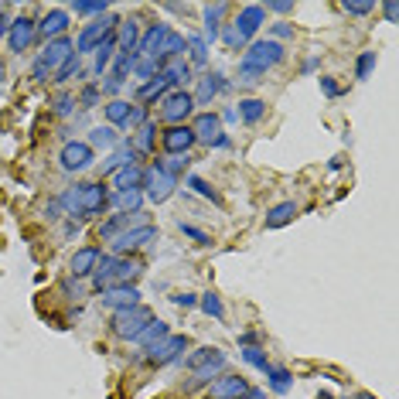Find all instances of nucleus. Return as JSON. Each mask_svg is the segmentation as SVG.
Here are the masks:
<instances>
[{"mask_svg":"<svg viewBox=\"0 0 399 399\" xmlns=\"http://www.w3.org/2000/svg\"><path fill=\"white\" fill-rule=\"evenodd\" d=\"M96 263H99V249H96V246H82V249H76V253H72L69 270H72V277H93Z\"/></svg>","mask_w":399,"mask_h":399,"instance_id":"19","label":"nucleus"},{"mask_svg":"<svg viewBox=\"0 0 399 399\" xmlns=\"http://www.w3.org/2000/svg\"><path fill=\"white\" fill-rule=\"evenodd\" d=\"M72 7H76V14H99V18H103L110 4H106V0H96V4H86V0H79V4H72Z\"/></svg>","mask_w":399,"mask_h":399,"instance_id":"47","label":"nucleus"},{"mask_svg":"<svg viewBox=\"0 0 399 399\" xmlns=\"http://www.w3.org/2000/svg\"><path fill=\"white\" fill-rule=\"evenodd\" d=\"M161 79H164L168 86H181V82H188L191 79V65L188 62H171V65L161 69Z\"/></svg>","mask_w":399,"mask_h":399,"instance_id":"31","label":"nucleus"},{"mask_svg":"<svg viewBox=\"0 0 399 399\" xmlns=\"http://www.w3.org/2000/svg\"><path fill=\"white\" fill-rule=\"evenodd\" d=\"M185 348H188V338H185V335H168L161 345L147 348V362H151V365H168V362L181 359Z\"/></svg>","mask_w":399,"mask_h":399,"instance_id":"13","label":"nucleus"},{"mask_svg":"<svg viewBox=\"0 0 399 399\" xmlns=\"http://www.w3.org/2000/svg\"><path fill=\"white\" fill-rule=\"evenodd\" d=\"M263 21H266V11L260 7V4H249V7H243V11H239V18L222 28L226 45H229V48H243V45H249V38L263 28Z\"/></svg>","mask_w":399,"mask_h":399,"instance_id":"2","label":"nucleus"},{"mask_svg":"<svg viewBox=\"0 0 399 399\" xmlns=\"http://www.w3.org/2000/svg\"><path fill=\"white\" fill-rule=\"evenodd\" d=\"M372 7H376L372 0H345V4H342V11H345V14H355V18H362V14H369Z\"/></svg>","mask_w":399,"mask_h":399,"instance_id":"45","label":"nucleus"},{"mask_svg":"<svg viewBox=\"0 0 399 399\" xmlns=\"http://www.w3.org/2000/svg\"><path fill=\"white\" fill-rule=\"evenodd\" d=\"M188 52H191V65H198V69L209 62V45H205V38H198V35L188 38Z\"/></svg>","mask_w":399,"mask_h":399,"instance_id":"41","label":"nucleus"},{"mask_svg":"<svg viewBox=\"0 0 399 399\" xmlns=\"http://www.w3.org/2000/svg\"><path fill=\"white\" fill-rule=\"evenodd\" d=\"M168 335H171V328H168L164 321H151L147 328H144V331H140V335H137V338H133V345H140V348L147 352V348H154V345L164 342Z\"/></svg>","mask_w":399,"mask_h":399,"instance_id":"22","label":"nucleus"},{"mask_svg":"<svg viewBox=\"0 0 399 399\" xmlns=\"http://www.w3.org/2000/svg\"><path fill=\"white\" fill-rule=\"evenodd\" d=\"M157 239V229L151 222H144V226H133L127 232H120L113 239V256H123V253H137L140 246H147Z\"/></svg>","mask_w":399,"mask_h":399,"instance_id":"7","label":"nucleus"},{"mask_svg":"<svg viewBox=\"0 0 399 399\" xmlns=\"http://www.w3.org/2000/svg\"><path fill=\"white\" fill-rule=\"evenodd\" d=\"M168 31H171V28H168V24H161V21H157V24H151V28L144 31V38L137 41V55L144 52L147 58H157L161 45H164V38H168Z\"/></svg>","mask_w":399,"mask_h":399,"instance_id":"17","label":"nucleus"},{"mask_svg":"<svg viewBox=\"0 0 399 399\" xmlns=\"http://www.w3.org/2000/svg\"><path fill=\"white\" fill-rule=\"evenodd\" d=\"M137 62H140V55H137V52L116 58V65H113V79H116V82H123V79L130 76L133 69H137Z\"/></svg>","mask_w":399,"mask_h":399,"instance_id":"40","label":"nucleus"},{"mask_svg":"<svg viewBox=\"0 0 399 399\" xmlns=\"http://www.w3.org/2000/svg\"><path fill=\"white\" fill-rule=\"evenodd\" d=\"M171 301L178 307H195V304H198V297H195V294H174Z\"/></svg>","mask_w":399,"mask_h":399,"instance_id":"54","label":"nucleus"},{"mask_svg":"<svg viewBox=\"0 0 399 399\" xmlns=\"http://www.w3.org/2000/svg\"><path fill=\"white\" fill-rule=\"evenodd\" d=\"M103 304L113 307V311H120V307H137L140 304V290L133 284H113L103 290Z\"/></svg>","mask_w":399,"mask_h":399,"instance_id":"16","label":"nucleus"},{"mask_svg":"<svg viewBox=\"0 0 399 399\" xmlns=\"http://www.w3.org/2000/svg\"><path fill=\"white\" fill-rule=\"evenodd\" d=\"M249 393V382L243 376H222L209 386L205 399H243Z\"/></svg>","mask_w":399,"mask_h":399,"instance_id":"14","label":"nucleus"},{"mask_svg":"<svg viewBox=\"0 0 399 399\" xmlns=\"http://www.w3.org/2000/svg\"><path fill=\"white\" fill-rule=\"evenodd\" d=\"M161 147L171 154V157H185V154L195 147V133H191L188 123H181V127H168V130L161 133Z\"/></svg>","mask_w":399,"mask_h":399,"instance_id":"10","label":"nucleus"},{"mask_svg":"<svg viewBox=\"0 0 399 399\" xmlns=\"http://www.w3.org/2000/svg\"><path fill=\"white\" fill-rule=\"evenodd\" d=\"M188 188H191V191H198L202 198H209V202H215V205H222V195H219V191L212 188V185H209V181H205V178H198V174H191V178H188Z\"/></svg>","mask_w":399,"mask_h":399,"instance_id":"37","label":"nucleus"},{"mask_svg":"<svg viewBox=\"0 0 399 399\" xmlns=\"http://www.w3.org/2000/svg\"><path fill=\"white\" fill-rule=\"evenodd\" d=\"M181 232H185L188 239H195L198 246H209V243H212V236H209V232H202V229H195V226H185V222H181Z\"/></svg>","mask_w":399,"mask_h":399,"instance_id":"49","label":"nucleus"},{"mask_svg":"<svg viewBox=\"0 0 399 399\" xmlns=\"http://www.w3.org/2000/svg\"><path fill=\"white\" fill-rule=\"evenodd\" d=\"M174 181L171 174L164 171V164H157L154 161L151 168H144V178H140V191H144V198L147 202H154V205H161V202H168L174 195Z\"/></svg>","mask_w":399,"mask_h":399,"instance_id":"4","label":"nucleus"},{"mask_svg":"<svg viewBox=\"0 0 399 399\" xmlns=\"http://www.w3.org/2000/svg\"><path fill=\"white\" fill-rule=\"evenodd\" d=\"M318 65H321V58H307V62H304V72H314Z\"/></svg>","mask_w":399,"mask_h":399,"instance_id":"61","label":"nucleus"},{"mask_svg":"<svg viewBox=\"0 0 399 399\" xmlns=\"http://www.w3.org/2000/svg\"><path fill=\"white\" fill-rule=\"evenodd\" d=\"M89 147H103V151H110V147H116V130L113 127H96V130H89V140H86Z\"/></svg>","mask_w":399,"mask_h":399,"instance_id":"33","label":"nucleus"},{"mask_svg":"<svg viewBox=\"0 0 399 399\" xmlns=\"http://www.w3.org/2000/svg\"><path fill=\"white\" fill-rule=\"evenodd\" d=\"M256 82H263L260 72H243V69H239V86H256Z\"/></svg>","mask_w":399,"mask_h":399,"instance_id":"55","label":"nucleus"},{"mask_svg":"<svg viewBox=\"0 0 399 399\" xmlns=\"http://www.w3.org/2000/svg\"><path fill=\"white\" fill-rule=\"evenodd\" d=\"M113 202L120 205V209H123V215H137V212H140V205H144V191H140V188L116 191Z\"/></svg>","mask_w":399,"mask_h":399,"instance_id":"29","label":"nucleus"},{"mask_svg":"<svg viewBox=\"0 0 399 399\" xmlns=\"http://www.w3.org/2000/svg\"><path fill=\"white\" fill-rule=\"evenodd\" d=\"M127 164H137V151H133L130 144H123L116 154H110V161L103 164V174H113L120 168H127Z\"/></svg>","mask_w":399,"mask_h":399,"instance_id":"27","label":"nucleus"},{"mask_svg":"<svg viewBox=\"0 0 399 399\" xmlns=\"http://www.w3.org/2000/svg\"><path fill=\"white\" fill-rule=\"evenodd\" d=\"M188 164H191V157L185 154V157H174V161H168V164H164V171H168V174L174 178V174L181 171V168H188Z\"/></svg>","mask_w":399,"mask_h":399,"instance_id":"50","label":"nucleus"},{"mask_svg":"<svg viewBox=\"0 0 399 399\" xmlns=\"http://www.w3.org/2000/svg\"><path fill=\"white\" fill-rule=\"evenodd\" d=\"M72 103H76L72 96H58V99H55V110H58L62 116H65V113H72Z\"/></svg>","mask_w":399,"mask_h":399,"instance_id":"53","label":"nucleus"},{"mask_svg":"<svg viewBox=\"0 0 399 399\" xmlns=\"http://www.w3.org/2000/svg\"><path fill=\"white\" fill-rule=\"evenodd\" d=\"M72 76H79V55H72L62 69L55 72V82H65V79H72Z\"/></svg>","mask_w":399,"mask_h":399,"instance_id":"48","label":"nucleus"},{"mask_svg":"<svg viewBox=\"0 0 399 399\" xmlns=\"http://www.w3.org/2000/svg\"><path fill=\"white\" fill-rule=\"evenodd\" d=\"M321 89H324V96H331V99H335V96H342V86H338L331 76H321Z\"/></svg>","mask_w":399,"mask_h":399,"instance_id":"52","label":"nucleus"},{"mask_svg":"<svg viewBox=\"0 0 399 399\" xmlns=\"http://www.w3.org/2000/svg\"><path fill=\"white\" fill-rule=\"evenodd\" d=\"M284 45L273 38H260L249 45V52L243 55V62H239V69L243 72H260V76H266V69H273V65H280L284 62Z\"/></svg>","mask_w":399,"mask_h":399,"instance_id":"3","label":"nucleus"},{"mask_svg":"<svg viewBox=\"0 0 399 399\" xmlns=\"http://www.w3.org/2000/svg\"><path fill=\"white\" fill-rule=\"evenodd\" d=\"M7 38H11V52H28L31 48V41L38 38V21L31 18H14L11 21V28H7Z\"/></svg>","mask_w":399,"mask_h":399,"instance_id":"12","label":"nucleus"},{"mask_svg":"<svg viewBox=\"0 0 399 399\" xmlns=\"http://www.w3.org/2000/svg\"><path fill=\"white\" fill-rule=\"evenodd\" d=\"M140 178H144V168L127 164V168L113 171V185H116V191H130V188H140Z\"/></svg>","mask_w":399,"mask_h":399,"instance_id":"25","label":"nucleus"},{"mask_svg":"<svg viewBox=\"0 0 399 399\" xmlns=\"http://www.w3.org/2000/svg\"><path fill=\"white\" fill-rule=\"evenodd\" d=\"M266 7H270V11H277V14H287V11H294V4H290V0H270Z\"/></svg>","mask_w":399,"mask_h":399,"instance_id":"56","label":"nucleus"},{"mask_svg":"<svg viewBox=\"0 0 399 399\" xmlns=\"http://www.w3.org/2000/svg\"><path fill=\"white\" fill-rule=\"evenodd\" d=\"M243 399H266V393H263V389H253V386H249V393Z\"/></svg>","mask_w":399,"mask_h":399,"instance_id":"60","label":"nucleus"},{"mask_svg":"<svg viewBox=\"0 0 399 399\" xmlns=\"http://www.w3.org/2000/svg\"><path fill=\"white\" fill-rule=\"evenodd\" d=\"M191 133H195V144H205L212 147L219 137H222V120L215 113H198L195 123H191Z\"/></svg>","mask_w":399,"mask_h":399,"instance_id":"15","label":"nucleus"},{"mask_svg":"<svg viewBox=\"0 0 399 399\" xmlns=\"http://www.w3.org/2000/svg\"><path fill=\"white\" fill-rule=\"evenodd\" d=\"M222 89H229V82H226V76H205V79H198V93L191 96L195 99V106H212V99L222 93Z\"/></svg>","mask_w":399,"mask_h":399,"instance_id":"20","label":"nucleus"},{"mask_svg":"<svg viewBox=\"0 0 399 399\" xmlns=\"http://www.w3.org/2000/svg\"><path fill=\"white\" fill-rule=\"evenodd\" d=\"M239 342H243V348H246V345H256V335H253V331H246V335H243Z\"/></svg>","mask_w":399,"mask_h":399,"instance_id":"62","label":"nucleus"},{"mask_svg":"<svg viewBox=\"0 0 399 399\" xmlns=\"http://www.w3.org/2000/svg\"><path fill=\"white\" fill-rule=\"evenodd\" d=\"M243 359H246L249 365H256L260 372H266V369H270V362H266V355H263V348H256V345H246V348H243Z\"/></svg>","mask_w":399,"mask_h":399,"instance_id":"42","label":"nucleus"},{"mask_svg":"<svg viewBox=\"0 0 399 399\" xmlns=\"http://www.w3.org/2000/svg\"><path fill=\"white\" fill-rule=\"evenodd\" d=\"M127 113H130V103H127V99H110V103H106V120H110V127H123V123H127Z\"/></svg>","mask_w":399,"mask_h":399,"instance_id":"34","label":"nucleus"},{"mask_svg":"<svg viewBox=\"0 0 399 399\" xmlns=\"http://www.w3.org/2000/svg\"><path fill=\"white\" fill-rule=\"evenodd\" d=\"M137 41H140V28H137V21H116V45H120V55L137 52Z\"/></svg>","mask_w":399,"mask_h":399,"instance_id":"21","label":"nucleus"},{"mask_svg":"<svg viewBox=\"0 0 399 399\" xmlns=\"http://www.w3.org/2000/svg\"><path fill=\"white\" fill-rule=\"evenodd\" d=\"M355 399H376V396H372V393H359V396H355Z\"/></svg>","mask_w":399,"mask_h":399,"instance_id":"63","label":"nucleus"},{"mask_svg":"<svg viewBox=\"0 0 399 399\" xmlns=\"http://www.w3.org/2000/svg\"><path fill=\"white\" fill-rule=\"evenodd\" d=\"M168 89H171V86H168L164 79L157 76V79L144 82V86L137 89V103H140V106H147V103H157V99H164V96H168Z\"/></svg>","mask_w":399,"mask_h":399,"instance_id":"24","label":"nucleus"},{"mask_svg":"<svg viewBox=\"0 0 399 399\" xmlns=\"http://www.w3.org/2000/svg\"><path fill=\"white\" fill-rule=\"evenodd\" d=\"M236 116H243L246 123H260L266 116V103L263 99H239V110H236Z\"/></svg>","mask_w":399,"mask_h":399,"instance_id":"32","label":"nucleus"},{"mask_svg":"<svg viewBox=\"0 0 399 399\" xmlns=\"http://www.w3.org/2000/svg\"><path fill=\"white\" fill-rule=\"evenodd\" d=\"M144 123H147V106H140V103H137V106H130V113H127V123H123V127L140 130Z\"/></svg>","mask_w":399,"mask_h":399,"instance_id":"43","label":"nucleus"},{"mask_svg":"<svg viewBox=\"0 0 399 399\" xmlns=\"http://www.w3.org/2000/svg\"><path fill=\"white\" fill-rule=\"evenodd\" d=\"M65 28H69V11H62V7H58V11H48V14H45V18L38 21V35L45 41L52 38H62V35H65Z\"/></svg>","mask_w":399,"mask_h":399,"instance_id":"18","label":"nucleus"},{"mask_svg":"<svg viewBox=\"0 0 399 399\" xmlns=\"http://www.w3.org/2000/svg\"><path fill=\"white\" fill-rule=\"evenodd\" d=\"M198 304H202V311H205L209 318H219V321L226 318V307H222V301H219V294H215V290L202 294V301H198Z\"/></svg>","mask_w":399,"mask_h":399,"instance_id":"39","label":"nucleus"},{"mask_svg":"<svg viewBox=\"0 0 399 399\" xmlns=\"http://www.w3.org/2000/svg\"><path fill=\"white\" fill-rule=\"evenodd\" d=\"M7 28H11V21H7V14H4V7H0V38L7 35Z\"/></svg>","mask_w":399,"mask_h":399,"instance_id":"59","label":"nucleus"},{"mask_svg":"<svg viewBox=\"0 0 399 399\" xmlns=\"http://www.w3.org/2000/svg\"><path fill=\"white\" fill-rule=\"evenodd\" d=\"M266 379H270V389H273L277 396L290 393V386H294V376H290L287 369H277V365H270V369H266Z\"/></svg>","mask_w":399,"mask_h":399,"instance_id":"30","label":"nucleus"},{"mask_svg":"<svg viewBox=\"0 0 399 399\" xmlns=\"http://www.w3.org/2000/svg\"><path fill=\"white\" fill-rule=\"evenodd\" d=\"M106 202H110V195H106L103 185H76V188H69L62 198H58V205H62L65 212H72V215H79V219L103 215Z\"/></svg>","mask_w":399,"mask_h":399,"instance_id":"1","label":"nucleus"},{"mask_svg":"<svg viewBox=\"0 0 399 399\" xmlns=\"http://www.w3.org/2000/svg\"><path fill=\"white\" fill-rule=\"evenodd\" d=\"M144 273V266L137 263V260H116L113 263V284H130Z\"/></svg>","mask_w":399,"mask_h":399,"instance_id":"28","label":"nucleus"},{"mask_svg":"<svg viewBox=\"0 0 399 399\" xmlns=\"http://www.w3.org/2000/svg\"><path fill=\"white\" fill-rule=\"evenodd\" d=\"M110 28H116V21L113 18H106V14H103V18H96L93 24H86V28H82V35H79V41H76V55H86V52H96V48H99V41L106 38V31H110Z\"/></svg>","mask_w":399,"mask_h":399,"instance_id":"11","label":"nucleus"},{"mask_svg":"<svg viewBox=\"0 0 399 399\" xmlns=\"http://www.w3.org/2000/svg\"><path fill=\"white\" fill-rule=\"evenodd\" d=\"M127 226H130V215H113L110 222L99 226V239H116L120 232H127Z\"/></svg>","mask_w":399,"mask_h":399,"instance_id":"36","label":"nucleus"},{"mask_svg":"<svg viewBox=\"0 0 399 399\" xmlns=\"http://www.w3.org/2000/svg\"><path fill=\"white\" fill-rule=\"evenodd\" d=\"M294 219H297V205L294 202H280V205H273V209L266 212V229H284Z\"/></svg>","mask_w":399,"mask_h":399,"instance_id":"23","label":"nucleus"},{"mask_svg":"<svg viewBox=\"0 0 399 399\" xmlns=\"http://www.w3.org/2000/svg\"><path fill=\"white\" fill-rule=\"evenodd\" d=\"M76 55V45H72V38H55V41H48L45 45V52H41V58H38V65L45 69V72H58L69 58Z\"/></svg>","mask_w":399,"mask_h":399,"instance_id":"8","label":"nucleus"},{"mask_svg":"<svg viewBox=\"0 0 399 399\" xmlns=\"http://www.w3.org/2000/svg\"><path fill=\"white\" fill-rule=\"evenodd\" d=\"M226 14H229V4H209V7H205V35H209L212 41L219 38Z\"/></svg>","mask_w":399,"mask_h":399,"instance_id":"26","label":"nucleus"},{"mask_svg":"<svg viewBox=\"0 0 399 399\" xmlns=\"http://www.w3.org/2000/svg\"><path fill=\"white\" fill-rule=\"evenodd\" d=\"M382 11H386V21H389V24H396V14H399V4H396V0H389Z\"/></svg>","mask_w":399,"mask_h":399,"instance_id":"58","label":"nucleus"},{"mask_svg":"<svg viewBox=\"0 0 399 399\" xmlns=\"http://www.w3.org/2000/svg\"><path fill=\"white\" fill-rule=\"evenodd\" d=\"M215 352H219V348H212V345H205V348H198V352H195V355H191V359L185 362V365H188L191 372H195V369H202V365H205L209 359H215Z\"/></svg>","mask_w":399,"mask_h":399,"instance_id":"44","label":"nucleus"},{"mask_svg":"<svg viewBox=\"0 0 399 399\" xmlns=\"http://www.w3.org/2000/svg\"><path fill=\"white\" fill-rule=\"evenodd\" d=\"M96 103H99V89H96V86H86V89H82V106L93 110Z\"/></svg>","mask_w":399,"mask_h":399,"instance_id":"51","label":"nucleus"},{"mask_svg":"<svg viewBox=\"0 0 399 399\" xmlns=\"http://www.w3.org/2000/svg\"><path fill=\"white\" fill-rule=\"evenodd\" d=\"M222 365H226V355H222V352H215V359H209L202 369H195V382H212V376H215Z\"/></svg>","mask_w":399,"mask_h":399,"instance_id":"38","label":"nucleus"},{"mask_svg":"<svg viewBox=\"0 0 399 399\" xmlns=\"http://www.w3.org/2000/svg\"><path fill=\"white\" fill-rule=\"evenodd\" d=\"M270 31H273V38H290V35H294V28H290V24H273Z\"/></svg>","mask_w":399,"mask_h":399,"instance_id":"57","label":"nucleus"},{"mask_svg":"<svg viewBox=\"0 0 399 399\" xmlns=\"http://www.w3.org/2000/svg\"><path fill=\"white\" fill-rule=\"evenodd\" d=\"M372 65H376V52H362L359 62H355V76H359V79H369Z\"/></svg>","mask_w":399,"mask_h":399,"instance_id":"46","label":"nucleus"},{"mask_svg":"<svg viewBox=\"0 0 399 399\" xmlns=\"http://www.w3.org/2000/svg\"><path fill=\"white\" fill-rule=\"evenodd\" d=\"M154 133H157V127H154V123H144V127L137 130V137H133L130 147L137 154H151L154 151Z\"/></svg>","mask_w":399,"mask_h":399,"instance_id":"35","label":"nucleus"},{"mask_svg":"<svg viewBox=\"0 0 399 399\" xmlns=\"http://www.w3.org/2000/svg\"><path fill=\"white\" fill-rule=\"evenodd\" d=\"M154 321V314L147 311L144 304L137 307H120V311H113V335H120V338H127V342H133L147 324Z\"/></svg>","mask_w":399,"mask_h":399,"instance_id":"5","label":"nucleus"},{"mask_svg":"<svg viewBox=\"0 0 399 399\" xmlns=\"http://www.w3.org/2000/svg\"><path fill=\"white\" fill-rule=\"evenodd\" d=\"M191 113H195V99L185 89H174V93H168L161 99V120L171 123V127H181Z\"/></svg>","mask_w":399,"mask_h":399,"instance_id":"6","label":"nucleus"},{"mask_svg":"<svg viewBox=\"0 0 399 399\" xmlns=\"http://www.w3.org/2000/svg\"><path fill=\"white\" fill-rule=\"evenodd\" d=\"M93 161H96V151L86 140H69L62 147V168L65 171H86V168H93Z\"/></svg>","mask_w":399,"mask_h":399,"instance_id":"9","label":"nucleus"},{"mask_svg":"<svg viewBox=\"0 0 399 399\" xmlns=\"http://www.w3.org/2000/svg\"><path fill=\"white\" fill-rule=\"evenodd\" d=\"M318 399H335V396H331V393H321V396H318Z\"/></svg>","mask_w":399,"mask_h":399,"instance_id":"64","label":"nucleus"}]
</instances>
